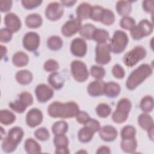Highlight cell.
Wrapping results in <instances>:
<instances>
[{"label":"cell","instance_id":"6da1fadb","mask_svg":"<svg viewBox=\"0 0 154 154\" xmlns=\"http://www.w3.org/2000/svg\"><path fill=\"white\" fill-rule=\"evenodd\" d=\"M79 108L74 102L61 103L54 102L48 108V113L51 117L68 119L76 117Z\"/></svg>","mask_w":154,"mask_h":154},{"label":"cell","instance_id":"7a4b0ae2","mask_svg":"<svg viewBox=\"0 0 154 154\" xmlns=\"http://www.w3.org/2000/svg\"><path fill=\"white\" fill-rule=\"evenodd\" d=\"M152 67L147 64H143L133 70L129 75L126 85L128 89L132 90L141 84L152 73Z\"/></svg>","mask_w":154,"mask_h":154},{"label":"cell","instance_id":"3957f363","mask_svg":"<svg viewBox=\"0 0 154 154\" xmlns=\"http://www.w3.org/2000/svg\"><path fill=\"white\" fill-rule=\"evenodd\" d=\"M23 134V131L21 128L16 126L11 128L2 143L1 147L2 150L5 153L14 152L17 144L21 141Z\"/></svg>","mask_w":154,"mask_h":154},{"label":"cell","instance_id":"277c9868","mask_svg":"<svg viewBox=\"0 0 154 154\" xmlns=\"http://www.w3.org/2000/svg\"><path fill=\"white\" fill-rule=\"evenodd\" d=\"M132 104L131 101L127 98H122L117 104L115 111L113 112L112 119L115 123H122L125 122L131 109Z\"/></svg>","mask_w":154,"mask_h":154},{"label":"cell","instance_id":"5b68a950","mask_svg":"<svg viewBox=\"0 0 154 154\" xmlns=\"http://www.w3.org/2000/svg\"><path fill=\"white\" fill-rule=\"evenodd\" d=\"M129 42L128 37L125 32L117 30L114 32L110 43L108 44L110 51L114 54H120L124 51Z\"/></svg>","mask_w":154,"mask_h":154},{"label":"cell","instance_id":"8992f818","mask_svg":"<svg viewBox=\"0 0 154 154\" xmlns=\"http://www.w3.org/2000/svg\"><path fill=\"white\" fill-rule=\"evenodd\" d=\"M146 54V50L143 46H137L128 52L124 55L123 60L126 66L132 67L143 59Z\"/></svg>","mask_w":154,"mask_h":154},{"label":"cell","instance_id":"52a82bcc","mask_svg":"<svg viewBox=\"0 0 154 154\" xmlns=\"http://www.w3.org/2000/svg\"><path fill=\"white\" fill-rule=\"evenodd\" d=\"M71 73L78 82H84L88 78V72L85 64L79 60H74L70 64Z\"/></svg>","mask_w":154,"mask_h":154},{"label":"cell","instance_id":"ba28073f","mask_svg":"<svg viewBox=\"0 0 154 154\" xmlns=\"http://www.w3.org/2000/svg\"><path fill=\"white\" fill-rule=\"evenodd\" d=\"M96 62L100 65L108 64L111 61L110 49L108 44L102 43L97 44L96 46Z\"/></svg>","mask_w":154,"mask_h":154},{"label":"cell","instance_id":"9c48e42d","mask_svg":"<svg viewBox=\"0 0 154 154\" xmlns=\"http://www.w3.org/2000/svg\"><path fill=\"white\" fill-rule=\"evenodd\" d=\"M64 13L63 5L58 2L49 3L45 11L46 17L51 21H55L60 19Z\"/></svg>","mask_w":154,"mask_h":154},{"label":"cell","instance_id":"30bf717a","mask_svg":"<svg viewBox=\"0 0 154 154\" xmlns=\"http://www.w3.org/2000/svg\"><path fill=\"white\" fill-rule=\"evenodd\" d=\"M40 36L35 32H28L23 38V46L28 51H34L39 46Z\"/></svg>","mask_w":154,"mask_h":154},{"label":"cell","instance_id":"8fae6325","mask_svg":"<svg viewBox=\"0 0 154 154\" xmlns=\"http://www.w3.org/2000/svg\"><path fill=\"white\" fill-rule=\"evenodd\" d=\"M81 26V20L77 17L73 18L64 24L61 28V32L66 37H71L79 31Z\"/></svg>","mask_w":154,"mask_h":154},{"label":"cell","instance_id":"7c38bea8","mask_svg":"<svg viewBox=\"0 0 154 154\" xmlns=\"http://www.w3.org/2000/svg\"><path fill=\"white\" fill-rule=\"evenodd\" d=\"M35 93L38 102L43 103L47 102L52 97L54 91L48 85L45 84H40L36 87Z\"/></svg>","mask_w":154,"mask_h":154},{"label":"cell","instance_id":"4fadbf2b","mask_svg":"<svg viewBox=\"0 0 154 154\" xmlns=\"http://www.w3.org/2000/svg\"><path fill=\"white\" fill-rule=\"evenodd\" d=\"M87 46L83 38H75L70 45V51L73 55L78 57H82L85 55Z\"/></svg>","mask_w":154,"mask_h":154},{"label":"cell","instance_id":"5bb4252c","mask_svg":"<svg viewBox=\"0 0 154 154\" xmlns=\"http://www.w3.org/2000/svg\"><path fill=\"white\" fill-rule=\"evenodd\" d=\"M43 120V114L42 111L37 108L30 109L26 117V122L28 126L34 128L39 125Z\"/></svg>","mask_w":154,"mask_h":154},{"label":"cell","instance_id":"9a60e30c","mask_svg":"<svg viewBox=\"0 0 154 154\" xmlns=\"http://www.w3.org/2000/svg\"><path fill=\"white\" fill-rule=\"evenodd\" d=\"M4 23L7 28L12 32H17L22 26V23L19 17L13 13H10L5 15Z\"/></svg>","mask_w":154,"mask_h":154},{"label":"cell","instance_id":"2e32d148","mask_svg":"<svg viewBox=\"0 0 154 154\" xmlns=\"http://www.w3.org/2000/svg\"><path fill=\"white\" fill-rule=\"evenodd\" d=\"M100 138L106 142L113 141L117 137V131L112 126L106 125L100 128L99 130Z\"/></svg>","mask_w":154,"mask_h":154},{"label":"cell","instance_id":"e0dca14e","mask_svg":"<svg viewBox=\"0 0 154 154\" xmlns=\"http://www.w3.org/2000/svg\"><path fill=\"white\" fill-rule=\"evenodd\" d=\"M105 84L102 80H96L90 82L87 88L88 94L93 97L102 95L103 94Z\"/></svg>","mask_w":154,"mask_h":154},{"label":"cell","instance_id":"ac0fdd59","mask_svg":"<svg viewBox=\"0 0 154 154\" xmlns=\"http://www.w3.org/2000/svg\"><path fill=\"white\" fill-rule=\"evenodd\" d=\"M120 90V87L117 83L111 81L105 84L103 94L107 97L112 98L117 97L119 94Z\"/></svg>","mask_w":154,"mask_h":154},{"label":"cell","instance_id":"d6986e66","mask_svg":"<svg viewBox=\"0 0 154 154\" xmlns=\"http://www.w3.org/2000/svg\"><path fill=\"white\" fill-rule=\"evenodd\" d=\"M91 8L92 6L87 2H83L79 4L76 10L77 18L81 20L89 18L91 11Z\"/></svg>","mask_w":154,"mask_h":154},{"label":"cell","instance_id":"ffe728a7","mask_svg":"<svg viewBox=\"0 0 154 154\" xmlns=\"http://www.w3.org/2000/svg\"><path fill=\"white\" fill-rule=\"evenodd\" d=\"M48 80L49 84L56 90H59L62 88L64 82L63 76L56 72H52L50 74Z\"/></svg>","mask_w":154,"mask_h":154},{"label":"cell","instance_id":"44dd1931","mask_svg":"<svg viewBox=\"0 0 154 154\" xmlns=\"http://www.w3.org/2000/svg\"><path fill=\"white\" fill-rule=\"evenodd\" d=\"M42 22L41 16L36 13L29 14L25 19V24L30 28H37L42 25Z\"/></svg>","mask_w":154,"mask_h":154},{"label":"cell","instance_id":"7402d4cb","mask_svg":"<svg viewBox=\"0 0 154 154\" xmlns=\"http://www.w3.org/2000/svg\"><path fill=\"white\" fill-rule=\"evenodd\" d=\"M29 61V58L28 55L22 51L16 52L12 58L13 64L16 67H23L25 66Z\"/></svg>","mask_w":154,"mask_h":154},{"label":"cell","instance_id":"603a6c76","mask_svg":"<svg viewBox=\"0 0 154 154\" xmlns=\"http://www.w3.org/2000/svg\"><path fill=\"white\" fill-rule=\"evenodd\" d=\"M16 79L17 82L20 84L27 85L31 82L32 80V75L29 70H22L16 73Z\"/></svg>","mask_w":154,"mask_h":154},{"label":"cell","instance_id":"cb8c5ba5","mask_svg":"<svg viewBox=\"0 0 154 154\" xmlns=\"http://www.w3.org/2000/svg\"><path fill=\"white\" fill-rule=\"evenodd\" d=\"M139 126L144 130H149L153 127V121L152 117L146 113L141 114L138 117Z\"/></svg>","mask_w":154,"mask_h":154},{"label":"cell","instance_id":"d4e9b609","mask_svg":"<svg viewBox=\"0 0 154 154\" xmlns=\"http://www.w3.org/2000/svg\"><path fill=\"white\" fill-rule=\"evenodd\" d=\"M120 146L123 152L126 153H134L137 147V142L135 138L122 139Z\"/></svg>","mask_w":154,"mask_h":154},{"label":"cell","instance_id":"484cf974","mask_svg":"<svg viewBox=\"0 0 154 154\" xmlns=\"http://www.w3.org/2000/svg\"><path fill=\"white\" fill-rule=\"evenodd\" d=\"M24 147L26 152L29 154L38 153L42 152V149L39 144L32 138H28L25 141Z\"/></svg>","mask_w":154,"mask_h":154},{"label":"cell","instance_id":"4316f807","mask_svg":"<svg viewBox=\"0 0 154 154\" xmlns=\"http://www.w3.org/2000/svg\"><path fill=\"white\" fill-rule=\"evenodd\" d=\"M116 10L119 15L122 16H128L131 12L132 5L129 1H120L117 2Z\"/></svg>","mask_w":154,"mask_h":154},{"label":"cell","instance_id":"83f0119b","mask_svg":"<svg viewBox=\"0 0 154 154\" xmlns=\"http://www.w3.org/2000/svg\"><path fill=\"white\" fill-rule=\"evenodd\" d=\"M109 38V33L107 31L100 29V28H96L93 35V38L95 42H96L98 44L106 43Z\"/></svg>","mask_w":154,"mask_h":154},{"label":"cell","instance_id":"f1b7e54d","mask_svg":"<svg viewBox=\"0 0 154 154\" xmlns=\"http://www.w3.org/2000/svg\"><path fill=\"white\" fill-rule=\"evenodd\" d=\"M94 132L92 131L88 127L84 126L80 129L78 134L79 140L82 143H88L91 140L93 137Z\"/></svg>","mask_w":154,"mask_h":154},{"label":"cell","instance_id":"f546056e","mask_svg":"<svg viewBox=\"0 0 154 154\" xmlns=\"http://www.w3.org/2000/svg\"><path fill=\"white\" fill-rule=\"evenodd\" d=\"M16 120V116L7 109H2L0 111V122L2 124L8 126L12 124Z\"/></svg>","mask_w":154,"mask_h":154},{"label":"cell","instance_id":"4dcf8cb0","mask_svg":"<svg viewBox=\"0 0 154 154\" xmlns=\"http://www.w3.org/2000/svg\"><path fill=\"white\" fill-rule=\"evenodd\" d=\"M96 29L95 26L91 23H86L82 25L79 30V34L82 37L90 40L93 38V33Z\"/></svg>","mask_w":154,"mask_h":154},{"label":"cell","instance_id":"1f68e13d","mask_svg":"<svg viewBox=\"0 0 154 154\" xmlns=\"http://www.w3.org/2000/svg\"><path fill=\"white\" fill-rule=\"evenodd\" d=\"M63 40L61 38L57 35L50 37L47 40L48 47L52 51H58L63 46Z\"/></svg>","mask_w":154,"mask_h":154},{"label":"cell","instance_id":"d6a6232c","mask_svg":"<svg viewBox=\"0 0 154 154\" xmlns=\"http://www.w3.org/2000/svg\"><path fill=\"white\" fill-rule=\"evenodd\" d=\"M68 131V124L65 121H58L54 123L52 126V131L54 134H65Z\"/></svg>","mask_w":154,"mask_h":154},{"label":"cell","instance_id":"836d02e7","mask_svg":"<svg viewBox=\"0 0 154 154\" xmlns=\"http://www.w3.org/2000/svg\"><path fill=\"white\" fill-rule=\"evenodd\" d=\"M140 108L144 112H149L153 108V99L151 96H146L141 100Z\"/></svg>","mask_w":154,"mask_h":154},{"label":"cell","instance_id":"e575fe53","mask_svg":"<svg viewBox=\"0 0 154 154\" xmlns=\"http://www.w3.org/2000/svg\"><path fill=\"white\" fill-rule=\"evenodd\" d=\"M115 20V16L114 13L109 9H103L100 21L103 24L106 25H112Z\"/></svg>","mask_w":154,"mask_h":154},{"label":"cell","instance_id":"d590c367","mask_svg":"<svg viewBox=\"0 0 154 154\" xmlns=\"http://www.w3.org/2000/svg\"><path fill=\"white\" fill-rule=\"evenodd\" d=\"M96 112L99 117L105 118L111 114V108L108 104L102 103L97 106L96 108Z\"/></svg>","mask_w":154,"mask_h":154},{"label":"cell","instance_id":"8d00e7d4","mask_svg":"<svg viewBox=\"0 0 154 154\" xmlns=\"http://www.w3.org/2000/svg\"><path fill=\"white\" fill-rule=\"evenodd\" d=\"M137 25L142 31L144 37L150 35L153 31V25L147 19L141 20Z\"/></svg>","mask_w":154,"mask_h":154},{"label":"cell","instance_id":"74e56055","mask_svg":"<svg viewBox=\"0 0 154 154\" xmlns=\"http://www.w3.org/2000/svg\"><path fill=\"white\" fill-rule=\"evenodd\" d=\"M10 108L14 111L17 113L23 112L28 106L19 98L14 102H11L9 103Z\"/></svg>","mask_w":154,"mask_h":154},{"label":"cell","instance_id":"f35d334b","mask_svg":"<svg viewBox=\"0 0 154 154\" xmlns=\"http://www.w3.org/2000/svg\"><path fill=\"white\" fill-rule=\"evenodd\" d=\"M135 128L131 125H126L124 126L121 131V137L122 139L135 138Z\"/></svg>","mask_w":154,"mask_h":154},{"label":"cell","instance_id":"ab89813d","mask_svg":"<svg viewBox=\"0 0 154 154\" xmlns=\"http://www.w3.org/2000/svg\"><path fill=\"white\" fill-rule=\"evenodd\" d=\"M90 73L97 80H101L105 75V70L101 66L94 65L90 69Z\"/></svg>","mask_w":154,"mask_h":154},{"label":"cell","instance_id":"60d3db41","mask_svg":"<svg viewBox=\"0 0 154 154\" xmlns=\"http://www.w3.org/2000/svg\"><path fill=\"white\" fill-rule=\"evenodd\" d=\"M54 143L56 147H68L69 139L64 134L55 135L54 139Z\"/></svg>","mask_w":154,"mask_h":154},{"label":"cell","instance_id":"b9f144b4","mask_svg":"<svg viewBox=\"0 0 154 154\" xmlns=\"http://www.w3.org/2000/svg\"><path fill=\"white\" fill-rule=\"evenodd\" d=\"M103 8L99 5H94L91 8L90 18L94 21H100Z\"/></svg>","mask_w":154,"mask_h":154},{"label":"cell","instance_id":"7bdbcfd3","mask_svg":"<svg viewBox=\"0 0 154 154\" xmlns=\"http://www.w3.org/2000/svg\"><path fill=\"white\" fill-rule=\"evenodd\" d=\"M34 135L38 140L45 141L49 138V131L45 128H40L34 132Z\"/></svg>","mask_w":154,"mask_h":154},{"label":"cell","instance_id":"ee69618b","mask_svg":"<svg viewBox=\"0 0 154 154\" xmlns=\"http://www.w3.org/2000/svg\"><path fill=\"white\" fill-rule=\"evenodd\" d=\"M120 25L124 29H131L135 25V21L131 17L125 16L121 19L120 22Z\"/></svg>","mask_w":154,"mask_h":154},{"label":"cell","instance_id":"f6af8a7d","mask_svg":"<svg viewBox=\"0 0 154 154\" xmlns=\"http://www.w3.org/2000/svg\"><path fill=\"white\" fill-rule=\"evenodd\" d=\"M43 67L44 69L47 72H54L59 68V64L57 61L52 59H49L45 63Z\"/></svg>","mask_w":154,"mask_h":154},{"label":"cell","instance_id":"bcb514c9","mask_svg":"<svg viewBox=\"0 0 154 154\" xmlns=\"http://www.w3.org/2000/svg\"><path fill=\"white\" fill-rule=\"evenodd\" d=\"M13 32L6 28H2L0 31V40L1 42H8L13 37Z\"/></svg>","mask_w":154,"mask_h":154},{"label":"cell","instance_id":"7dc6e473","mask_svg":"<svg viewBox=\"0 0 154 154\" xmlns=\"http://www.w3.org/2000/svg\"><path fill=\"white\" fill-rule=\"evenodd\" d=\"M112 72L115 78L117 79H122L124 78L125 72L123 68L119 64H115L112 69Z\"/></svg>","mask_w":154,"mask_h":154},{"label":"cell","instance_id":"c3c4849f","mask_svg":"<svg viewBox=\"0 0 154 154\" xmlns=\"http://www.w3.org/2000/svg\"><path fill=\"white\" fill-rule=\"evenodd\" d=\"M84 126L88 127L94 133L97 131H99V129L100 128L99 122L97 120L91 118L84 124Z\"/></svg>","mask_w":154,"mask_h":154},{"label":"cell","instance_id":"681fc988","mask_svg":"<svg viewBox=\"0 0 154 154\" xmlns=\"http://www.w3.org/2000/svg\"><path fill=\"white\" fill-rule=\"evenodd\" d=\"M19 98L22 100L28 106H30L33 103V97L31 93L28 92H22L19 94Z\"/></svg>","mask_w":154,"mask_h":154},{"label":"cell","instance_id":"f907efd6","mask_svg":"<svg viewBox=\"0 0 154 154\" xmlns=\"http://www.w3.org/2000/svg\"><path fill=\"white\" fill-rule=\"evenodd\" d=\"M42 1H31V0H23L22 1V5L26 9L31 10L39 6L42 4Z\"/></svg>","mask_w":154,"mask_h":154},{"label":"cell","instance_id":"816d5d0a","mask_svg":"<svg viewBox=\"0 0 154 154\" xmlns=\"http://www.w3.org/2000/svg\"><path fill=\"white\" fill-rule=\"evenodd\" d=\"M76 119L78 123L84 125L90 119V117L87 112L83 111H79L76 116Z\"/></svg>","mask_w":154,"mask_h":154},{"label":"cell","instance_id":"f5cc1de1","mask_svg":"<svg viewBox=\"0 0 154 154\" xmlns=\"http://www.w3.org/2000/svg\"><path fill=\"white\" fill-rule=\"evenodd\" d=\"M12 6L11 1H0V10L1 12L8 11Z\"/></svg>","mask_w":154,"mask_h":154},{"label":"cell","instance_id":"db71d44e","mask_svg":"<svg viewBox=\"0 0 154 154\" xmlns=\"http://www.w3.org/2000/svg\"><path fill=\"white\" fill-rule=\"evenodd\" d=\"M153 0L144 1L143 2V7L145 11L153 14Z\"/></svg>","mask_w":154,"mask_h":154},{"label":"cell","instance_id":"11a10c76","mask_svg":"<svg viewBox=\"0 0 154 154\" xmlns=\"http://www.w3.org/2000/svg\"><path fill=\"white\" fill-rule=\"evenodd\" d=\"M55 153L60 154H67L69 153L70 152L69 150L68 147H56Z\"/></svg>","mask_w":154,"mask_h":154},{"label":"cell","instance_id":"9f6ffc18","mask_svg":"<svg viewBox=\"0 0 154 154\" xmlns=\"http://www.w3.org/2000/svg\"><path fill=\"white\" fill-rule=\"evenodd\" d=\"M96 153H110L111 150L108 147L106 146H102L97 149Z\"/></svg>","mask_w":154,"mask_h":154},{"label":"cell","instance_id":"6f0895ef","mask_svg":"<svg viewBox=\"0 0 154 154\" xmlns=\"http://www.w3.org/2000/svg\"><path fill=\"white\" fill-rule=\"evenodd\" d=\"M61 3L63 5L70 7L76 3V1H61Z\"/></svg>","mask_w":154,"mask_h":154},{"label":"cell","instance_id":"680465c9","mask_svg":"<svg viewBox=\"0 0 154 154\" xmlns=\"http://www.w3.org/2000/svg\"><path fill=\"white\" fill-rule=\"evenodd\" d=\"M153 127L150 128V129L147 130V132H148V135H149V137L150 138V139L151 140H153Z\"/></svg>","mask_w":154,"mask_h":154},{"label":"cell","instance_id":"91938a15","mask_svg":"<svg viewBox=\"0 0 154 154\" xmlns=\"http://www.w3.org/2000/svg\"><path fill=\"white\" fill-rule=\"evenodd\" d=\"M1 53H2V55H1V58H3L4 55H5V54H7V48L5 46H4L2 45L1 46Z\"/></svg>","mask_w":154,"mask_h":154}]
</instances>
